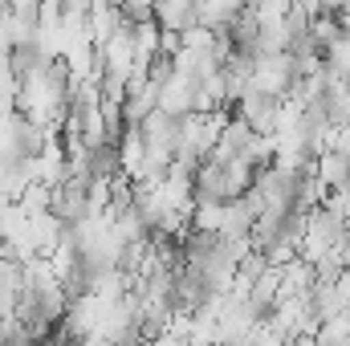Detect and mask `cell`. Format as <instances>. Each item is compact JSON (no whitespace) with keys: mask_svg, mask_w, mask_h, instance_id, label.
<instances>
[{"mask_svg":"<svg viewBox=\"0 0 350 346\" xmlns=\"http://www.w3.org/2000/svg\"><path fill=\"white\" fill-rule=\"evenodd\" d=\"M90 4H94V0H57V8H62V21H86Z\"/></svg>","mask_w":350,"mask_h":346,"instance_id":"obj_1","label":"cell"}]
</instances>
